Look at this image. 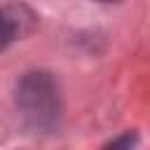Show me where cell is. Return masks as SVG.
<instances>
[{"label":"cell","instance_id":"3","mask_svg":"<svg viewBox=\"0 0 150 150\" xmlns=\"http://www.w3.org/2000/svg\"><path fill=\"white\" fill-rule=\"evenodd\" d=\"M134 143H136V138H134L131 134H127L124 138H117V141H110V145H112V148H120V145H134Z\"/></svg>","mask_w":150,"mask_h":150},{"label":"cell","instance_id":"2","mask_svg":"<svg viewBox=\"0 0 150 150\" xmlns=\"http://www.w3.org/2000/svg\"><path fill=\"white\" fill-rule=\"evenodd\" d=\"M30 19L33 16L23 7H12V5L0 7V52L7 49L16 38H21L28 30Z\"/></svg>","mask_w":150,"mask_h":150},{"label":"cell","instance_id":"4","mask_svg":"<svg viewBox=\"0 0 150 150\" xmlns=\"http://www.w3.org/2000/svg\"><path fill=\"white\" fill-rule=\"evenodd\" d=\"M101 2H120V0H101Z\"/></svg>","mask_w":150,"mask_h":150},{"label":"cell","instance_id":"1","mask_svg":"<svg viewBox=\"0 0 150 150\" xmlns=\"http://www.w3.org/2000/svg\"><path fill=\"white\" fill-rule=\"evenodd\" d=\"M16 101L28 120L35 124H47L56 117L59 110V91L49 75L30 73L21 80L16 89Z\"/></svg>","mask_w":150,"mask_h":150}]
</instances>
